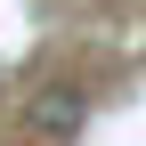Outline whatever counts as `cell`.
Wrapping results in <instances>:
<instances>
[{
	"label": "cell",
	"mask_w": 146,
	"mask_h": 146,
	"mask_svg": "<svg viewBox=\"0 0 146 146\" xmlns=\"http://www.w3.org/2000/svg\"><path fill=\"white\" fill-rule=\"evenodd\" d=\"M81 114H89V106H81V89H41V98H33V114H25V138L33 146H65L73 130H81Z\"/></svg>",
	"instance_id": "6da1fadb"
}]
</instances>
